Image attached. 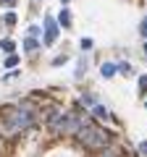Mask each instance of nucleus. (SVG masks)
Instances as JSON below:
<instances>
[{
    "label": "nucleus",
    "mask_w": 147,
    "mask_h": 157,
    "mask_svg": "<svg viewBox=\"0 0 147 157\" xmlns=\"http://www.w3.org/2000/svg\"><path fill=\"white\" fill-rule=\"evenodd\" d=\"M100 157H116V155H113V152H108V149H102V152H100Z\"/></svg>",
    "instance_id": "6ab92c4d"
},
{
    "label": "nucleus",
    "mask_w": 147,
    "mask_h": 157,
    "mask_svg": "<svg viewBox=\"0 0 147 157\" xmlns=\"http://www.w3.org/2000/svg\"><path fill=\"white\" fill-rule=\"evenodd\" d=\"M32 123H34V113L29 110V107H18V110H11V113H6V128L11 131V134H16V131H24V128H29Z\"/></svg>",
    "instance_id": "7ed1b4c3"
},
{
    "label": "nucleus",
    "mask_w": 147,
    "mask_h": 157,
    "mask_svg": "<svg viewBox=\"0 0 147 157\" xmlns=\"http://www.w3.org/2000/svg\"><path fill=\"white\" fill-rule=\"evenodd\" d=\"M92 115H95L97 121H108V118H110V113H108L102 105H95V107H92Z\"/></svg>",
    "instance_id": "39448f33"
},
{
    "label": "nucleus",
    "mask_w": 147,
    "mask_h": 157,
    "mask_svg": "<svg viewBox=\"0 0 147 157\" xmlns=\"http://www.w3.org/2000/svg\"><path fill=\"white\" fill-rule=\"evenodd\" d=\"M0 47H3L6 52H13V50H16V45H13L11 39H0Z\"/></svg>",
    "instance_id": "6e6552de"
},
{
    "label": "nucleus",
    "mask_w": 147,
    "mask_h": 157,
    "mask_svg": "<svg viewBox=\"0 0 147 157\" xmlns=\"http://www.w3.org/2000/svg\"><path fill=\"white\" fill-rule=\"evenodd\" d=\"M118 71L124 73V76H129V73H131V66H129V63H121V66H118Z\"/></svg>",
    "instance_id": "9b49d317"
},
{
    "label": "nucleus",
    "mask_w": 147,
    "mask_h": 157,
    "mask_svg": "<svg viewBox=\"0 0 147 157\" xmlns=\"http://www.w3.org/2000/svg\"><path fill=\"white\" fill-rule=\"evenodd\" d=\"M61 3H68V0H61Z\"/></svg>",
    "instance_id": "aec40b11"
},
{
    "label": "nucleus",
    "mask_w": 147,
    "mask_h": 157,
    "mask_svg": "<svg viewBox=\"0 0 147 157\" xmlns=\"http://www.w3.org/2000/svg\"><path fill=\"white\" fill-rule=\"evenodd\" d=\"M16 63H18V55H8V58H6V66H8V68H13Z\"/></svg>",
    "instance_id": "9d476101"
},
{
    "label": "nucleus",
    "mask_w": 147,
    "mask_h": 157,
    "mask_svg": "<svg viewBox=\"0 0 147 157\" xmlns=\"http://www.w3.org/2000/svg\"><path fill=\"white\" fill-rule=\"evenodd\" d=\"M139 34L147 39V18H142V24H139Z\"/></svg>",
    "instance_id": "f8f14e48"
},
{
    "label": "nucleus",
    "mask_w": 147,
    "mask_h": 157,
    "mask_svg": "<svg viewBox=\"0 0 147 157\" xmlns=\"http://www.w3.org/2000/svg\"><path fill=\"white\" fill-rule=\"evenodd\" d=\"M102 76L105 78H110V76H116V71H118V66H116V63H102Z\"/></svg>",
    "instance_id": "423d86ee"
},
{
    "label": "nucleus",
    "mask_w": 147,
    "mask_h": 157,
    "mask_svg": "<svg viewBox=\"0 0 147 157\" xmlns=\"http://www.w3.org/2000/svg\"><path fill=\"white\" fill-rule=\"evenodd\" d=\"M6 24L11 26V24H16V13H6Z\"/></svg>",
    "instance_id": "2eb2a0df"
},
{
    "label": "nucleus",
    "mask_w": 147,
    "mask_h": 157,
    "mask_svg": "<svg viewBox=\"0 0 147 157\" xmlns=\"http://www.w3.org/2000/svg\"><path fill=\"white\" fill-rule=\"evenodd\" d=\"M58 21H61V26H71V13H68L66 8H63V11H61V16H58Z\"/></svg>",
    "instance_id": "0eeeda50"
},
{
    "label": "nucleus",
    "mask_w": 147,
    "mask_h": 157,
    "mask_svg": "<svg viewBox=\"0 0 147 157\" xmlns=\"http://www.w3.org/2000/svg\"><path fill=\"white\" fill-rule=\"evenodd\" d=\"M58 39V24L53 16H45V45H53Z\"/></svg>",
    "instance_id": "20e7f679"
},
{
    "label": "nucleus",
    "mask_w": 147,
    "mask_h": 157,
    "mask_svg": "<svg viewBox=\"0 0 147 157\" xmlns=\"http://www.w3.org/2000/svg\"><path fill=\"white\" fill-rule=\"evenodd\" d=\"M76 139H79L87 149H105V147L110 144V134H108V131H102L100 126L89 123V121H84V123L79 126Z\"/></svg>",
    "instance_id": "f257e3e1"
},
{
    "label": "nucleus",
    "mask_w": 147,
    "mask_h": 157,
    "mask_svg": "<svg viewBox=\"0 0 147 157\" xmlns=\"http://www.w3.org/2000/svg\"><path fill=\"white\" fill-rule=\"evenodd\" d=\"M81 102H84V105H89V107H95V105H97L92 94H84V97H81Z\"/></svg>",
    "instance_id": "1a4fd4ad"
},
{
    "label": "nucleus",
    "mask_w": 147,
    "mask_h": 157,
    "mask_svg": "<svg viewBox=\"0 0 147 157\" xmlns=\"http://www.w3.org/2000/svg\"><path fill=\"white\" fill-rule=\"evenodd\" d=\"M139 92H145V94H147V76L139 78Z\"/></svg>",
    "instance_id": "4468645a"
},
{
    "label": "nucleus",
    "mask_w": 147,
    "mask_h": 157,
    "mask_svg": "<svg viewBox=\"0 0 147 157\" xmlns=\"http://www.w3.org/2000/svg\"><path fill=\"white\" fill-rule=\"evenodd\" d=\"M139 152H142V155H147V141H142V144H139Z\"/></svg>",
    "instance_id": "a211bd4d"
},
{
    "label": "nucleus",
    "mask_w": 147,
    "mask_h": 157,
    "mask_svg": "<svg viewBox=\"0 0 147 157\" xmlns=\"http://www.w3.org/2000/svg\"><path fill=\"white\" fill-rule=\"evenodd\" d=\"M81 123H84V118L74 115V113H55V115H50V128L58 136L61 134H76Z\"/></svg>",
    "instance_id": "f03ea898"
},
{
    "label": "nucleus",
    "mask_w": 147,
    "mask_h": 157,
    "mask_svg": "<svg viewBox=\"0 0 147 157\" xmlns=\"http://www.w3.org/2000/svg\"><path fill=\"white\" fill-rule=\"evenodd\" d=\"M0 6H6V8H11V6H16V0H0Z\"/></svg>",
    "instance_id": "f3484780"
},
{
    "label": "nucleus",
    "mask_w": 147,
    "mask_h": 157,
    "mask_svg": "<svg viewBox=\"0 0 147 157\" xmlns=\"http://www.w3.org/2000/svg\"><path fill=\"white\" fill-rule=\"evenodd\" d=\"M24 50H37V42H34V39H26V42H24Z\"/></svg>",
    "instance_id": "ddd939ff"
},
{
    "label": "nucleus",
    "mask_w": 147,
    "mask_h": 157,
    "mask_svg": "<svg viewBox=\"0 0 147 157\" xmlns=\"http://www.w3.org/2000/svg\"><path fill=\"white\" fill-rule=\"evenodd\" d=\"M145 52H147V45H145Z\"/></svg>",
    "instance_id": "412c9836"
},
{
    "label": "nucleus",
    "mask_w": 147,
    "mask_h": 157,
    "mask_svg": "<svg viewBox=\"0 0 147 157\" xmlns=\"http://www.w3.org/2000/svg\"><path fill=\"white\" fill-rule=\"evenodd\" d=\"M40 34H42L40 26H32V29H29V37H40Z\"/></svg>",
    "instance_id": "dca6fc26"
}]
</instances>
